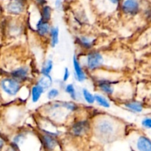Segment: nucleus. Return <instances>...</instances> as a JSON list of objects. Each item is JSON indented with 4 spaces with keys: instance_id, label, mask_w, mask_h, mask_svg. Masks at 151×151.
<instances>
[{
    "instance_id": "6e6552de",
    "label": "nucleus",
    "mask_w": 151,
    "mask_h": 151,
    "mask_svg": "<svg viewBox=\"0 0 151 151\" xmlns=\"http://www.w3.org/2000/svg\"><path fill=\"white\" fill-rule=\"evenodd\" d=\"M137 146L139 151H151L150 140L145 136H140L139 138Z\"/></svg>"
},
{
    "instance_id": "b1692460",
    "label": "nucleus",
    "mask_w": 151,
    "mask_h": 151,
    "mask_svg": "<svg viewBox=\"0 0 151 151\" xmlns=\"http://www.w3.org/2000/svg\"><path fill=\"white\" fill-rule=\"evenodd\" d=\"M142 124L143 127H145V128L150 129V127H151V119H150V118L147 117V118H144V119L142 120Z\"/></svg>"
},
{
    "instance_id": "6ab92c4d",
    "label": "nucleus",
    "mask_w": 151,
    "mask_h": 151,
    "mask_svg": "<svg viewBox=\"0 0 151 151\" xmlns=\"http://www.w3.org/2000/svg\"><path fill=\"white\" fill-rule=\"evenodd\" d=\"M83 96L84 99H85L86 102L87 103L90 104H94L95 102V99H94V95H93L92 93H90L87 89H83Z\"/></svg>"
},
{
    "instance_id": "a878e982",
    "label": "nucleus",
    "mask_w": 151,
    "mask_h": 151,
    "mask_svg": "<svg viewBox=\"0 0 151 151\" xmlns=\"http://www.w3.org/2000/svg\"><path fill=\"white\" fill-rule=\"evenodd\" d=\"M34 1L39 5H44L46 3V0H34Z\"/></svg>"
},
{
    "instance_id": "4468645a",
    "label": "nucleus",
    "mask_w": 151,
    "mask_h": 151,
    "mask_svg": "<svg viewBox=\"0 0 151 151\" xmlns=\"http://www.w3.org/2000/svg\"><path fill=\"white\" fill-rule=\"evenodd\" d=\"M98 86L102 91L107 94H112L114 93V87L109 81L101 80L98 82Z\"/></svg>"
},
{
    "instance_id": "a211bd4d",
    "label": "nucleus",
    "mask_w": 151,
    "mask_h": 151,
    "mask_svg": "<svg viewBox=\"0 0 151 151\" xmlns=\"http://www.w3.org/2000/svg\"><path fill=\"white\" fill-rule=\"evenodd\" d=\"M94 99H95V102H97V104L100 105V106L104 107L106 108L110 107V103H109V101L104 96L97 94L94 95Z\"/></svg>"
},
{
    "instance_id": "f257e3e1",
    "label": "nucleus",
    "mask_w": 151,
    "mask_h": 151,
    "mask_svg": "<svg viewBox=\"0 0 151 151\" xmlns=\"http://www.w3.org/2000/svg\"><path fill=\"white\" fill-rule=\"evenodd\" d=\"M1 87L4 92H5L9 96H15L18 93L21 88L20 83L19 81L14 78H6L1 80Z\"/></svg>"
},
{
    "instance_id": "f3484780",
    "label": "nucleus",
    "mask_w": 151,
    "mask_h": 151,
    "mask_svg": "<svg viewBox=\"0 0 151 151\" xmlns=\"http://www.w3.org/2000/svg\"><path fill=\"white\" fill-rule=\"evenodd\" d=\"M51 13H52V9L50 6L48 5H44L42 7L41 10V18L44 21L48 22L51 18Z\"/></svg>"
},
{
    "instance_id": "393cba45",
    "label": "nucleus",
    "mask_w": 151,
    "mask_h": 151,
    "mask_svg": "<svg viewBox=\"0 0 151 151\" xmlns=\"http://www.w3.org/2000/svg\"><path fill=\"white\" fill-rule=\"evenodd\" d=\"M69 76H70V72H69V69H68L67 68H66L64 70V73H63V81H67V80L69 79Z\"/></svg>"
},
{
    "instance_id": "1a4fd4ad",
    "label": "nucleus",
    "mask_w": 151,
    "mask_h": 151,
    "mask_svg": "<svg viewBox=\"0 0 151 151\" xmlns=\"http://www.w3.org/2000/svg\"><path fill=\"white\" fill-rule=\"evenodd\" d=\"M37 32L39 35L45 36L50 32V25L47 22L44 21L42 19H40L36 25Z\"/></svg>"
},
{
    "instance_id": "aec40b11",
    "label": "nucleus",
    "mask_w": 151,
    "mask_h": 151,
    "mask_svg": "<svg viewBox=\"0 0 151 151\" xmlns=\"http://www.w3.org/2000/svg\"><path fill=\"white\" fill-rule=\"evenodd\" d=\"M53 68V62L52 61L49 59L47 62H45V64L43 66L42 69H41V73H42L43 75H50V73H51L52 70Z\"/></svg>"
},
{
    "instance_id": "20e7f679",
    "label": "nucleus",
    "mask_w": 151,
    "mask_h": 151,
    "mask_svg": "<svg viewBox=\"0 0 151 151\" xmlns=\"http://www.w3.org/2000/svg\"><path fill=\"white\" fill-rule=\"evenodd\" d=\"M122 9L127 14L135 15L139 10V4L137 0H125L122 3Z\"/></svg>"
},
{
    "instance_id": "39448f33",
    "label": "nucleus",
    "mask_w": 151,
    "mask_h": 151,
    "mask_svg": "<svg viewBox=\"0 0 151 151\" xmlns=\"http://www.w3.org/2000/svg\"><path fill=\"white\" fill-rule=\"evenodd\" d=\"M24 8L23 0H13L7 6V10L11 14L18 15L22 13Z\"/></svg>"
},
{
    "instance_id": "4be33fe9",
    "label": "nucleus",
    "mask_w": 151,
    "mask_h": 151,
    "mask_svg": "<svg viewBox=\"0 0 151 151\" xmlns=\"http://www.w3.org/2000/svg\"><path fill=\"white\" fill-rule=\"evenodd\" d=\"M66 92L69 94V96H71V98L73 99H77V93L76 90H75V87L73 86L72 84H69L66 86Z\"/></svg>"
},
{
    "instance_id": "cd10ccee",
    "label": "nucleus",
    "mask_w": 151,
    "mask_h": 151,
    "mask_svg": "<svg viewBox=\"0 0 151 151\" xmlns=\"http://www.w3.org/2000/svg\"><path fill=\"white\" fill-rule=\"evenodd\" d=\"M109 1H110L111 3H113V4H117V3L119 2L120 0H109Z\"/></svg>"
},
{
    "instance_id": "2eb2a0df",
    "label": "nucleus",
    "mask_w": 151,
    "mask_h": 151,
    "mask_svg": "<svg viewBox=\"0 0 151 151\" xmlns=\"http://www.w3.org/2000/svg\"><path fill=\"white\" fill-rule=\"evenodd\" d=\"M50 36H51V45L55 47L59 41V30L58 28H50Z\"/></svg>"
},
{
    "instance_id": "9b49d317",
    "label": "nucleus",
    "mask_w": 151,
    "mask_h": 151,
    "mask_svg": "<svg viewBox=\"0 0 151 151\" xmlns=\"http://www.w3.org/2000/svg\"><path fill=\"white\" fill-rule=\"evenodd\" d=\"M52 84V78L50 75H43L38 80V84L39 86H41L44 90H47L51 87Z\"/></svg>"
},
{
    "instance_id": "ddd939ff",
    "label": "nucleus",
    "mask_w": 151,
    "mask_h": 151,
    "mask_svg": "<svg viewBox=\"0 0 151 151\" xmlns=\"http://www.w3.org/2000/svg\"><path fill=\"white\" fill-rule=\"evenodd\" d=\"M43 142L47 149L50 150H52L57 146V142L55 139L50 135H44L43 136Z\"/></svg>"
},
{
    "instance_id": "f8f14e48",
    "label": "nucleus",
    "mask_w": 151,
    "mask_h": 151,
    "mask_svg": "<svg viewBox=\"0 0 151 151\" xmlns=\"http://www.w3.org/2000/svg\"><path fill=\"white\" fill-rule=\"evenodd\" d=\"M44 92V89L41 86L38 85V84H36L34 87H32V90H31V96H32V102L35 103V102H38Z\"/></svg>"
},
{
    "instance_id": "f03ea898",
    "label": "nucleus",
    "mask_w": 151,
    "mask_h": 151,
    "mask_svg": "<svg viewBox=\"0 0 151 151\" xmlns=\"http://www.w3.org/2000/svg\"><path fill=\"white\" fill-rule=\"evenodd\" d=\"M97 130L100 136L105 138H109L114 133V125L109 120L103 119L97 124Z\"/></svg>"
},
{
    "instance_id": "7ed1b4c3",
    "label": "nucleus",
    "mask_w": 151,
    "mask_h": 151,
    "mask_svg": "<svg viewBox=\"0 0 151 151\" xmlns=\"http://www.w3.org/2000/svg\"><path fill=\"white\" fill-rule=\"evenodd\" d=\"M103 62V57L98 52L90 53L87 57V66L88 69L94 70L102 65Z\"/></svg>"
},
{
    "instance_id": "dca6fc26",
    "label": "nucleus",
    "mask_w": 151,
    "mask_h": 151,
    "mask_svg": "<svg viewBox=\"0 0 151 151\" xmlns=\"http://www.w3.org/2000/svg\"><path fill=\"white\" fill-rule=\"evenodd\" d=\"M125 107L128 109L135 113H141L143 110V106L141 103L137 102H132L125 104Z\"/></svg>"
},
{
    "instance_id": "423d86ee",
    "label": "nucleus",
    "mask_w": 151,
    "mask_h": 151,
    "mask_svg": "<svg viewBox=\"0 0 151 151\" xmlns=\"http://www.w3.org/2000/svg\"><path fill=\"white\" fill-rule=\"evenodd\" d=\"M88 127H89V125H88V121H80L73 124L72 127V132L75 136H81L86 132Z\"/></svg>"
},
{
    "instance_id": "bb28decb",
    "label": "nucleus",
    "mask_w": 151,
    "mask_h": 151,
    "mask_svg": "<svg viewBox=\"0 0 151 151\" xmlns=\"http://www.w3.org/2000/svg\"><path fill=\"white\" fill-rule=\"evenodd\" d=\"M3 146H4V142H3L2 140H1V139H0V151H1V149H2Z\"/></svg>"
},
{
    "instance_id": "5701e85b",
    "label": "nucleus",
    "mask_w": 151,
    "mask_h": 151,
    "mask_svg": "<svg viewBox=\"0 0 151 151\" xmlns=\"http://www.w3.org/2000/svg\"><path fill=\"white\" fill-rule=\"evenodd\" d=\"M58 95H59L58 90H57V89L55 88H52L51 89V90H49L48 93H47V98L51 100V99H55Z\"/></svg>"
},
{
    "instance_id": "9d476101",
    "label": "nucleus",
    "mask_w": 151,
    "mask_h": 151,
    "mask_svg": "<svg viewBox=\"0 0 151 151\" xmlns=\"http://www.w3.org/2000/svg\"><path fill=\"white\" fill-rule=\"evenodd\" d=\"M12 76L16 80H24L28 75V69L26 68H19L12 72Z\"/></svg>"
},
{
    "instance_id": "0eeeda50",
    "label": "nucleus",
    "mask_w": 151,
    "mask_h": 151,
    "mask_svg": "<svg viewBox=\"0 0 151 151\" xmlns=\"http://www.w3.org/2000/svg\"><path fill=\"white\" fill-rule=\"evenodd\" d=\"M73 68L74 70H75V78H76V79L78 81H81H81H83L84 80L86 79L85 73L83 70L81 66V64L79 63L75 55H74L73 56Z\"/></svg>"
},
{
    "instance_id": "412c9836",
    "label": "nucleus",
    "mask_w": 151,
    "mask_h": 151,
    "mask_svg": "<svg viewBox=\"0 0 151 151\" xmlns=\"http://www.w3.org/2000/svg\"><path fill=\"white\" fill-rule=\"evenodd\" d=\"M79 41L83 47L85 48H91L94 44V40L86 36H82L79 38Z\"/></svg>"
}]
</instances>
